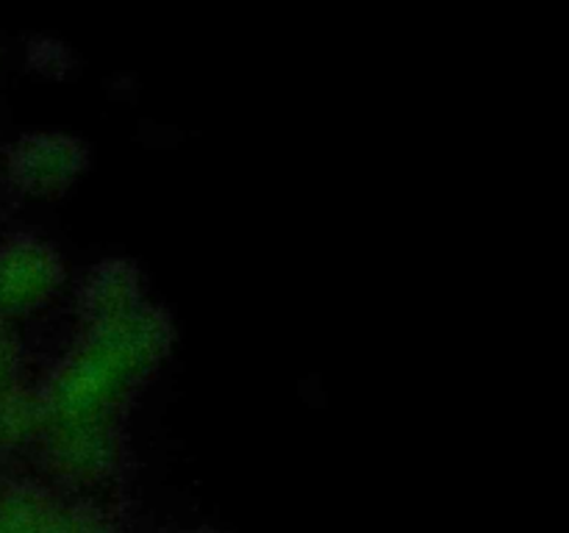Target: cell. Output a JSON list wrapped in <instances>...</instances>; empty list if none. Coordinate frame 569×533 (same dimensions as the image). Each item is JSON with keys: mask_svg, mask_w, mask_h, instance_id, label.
I'll use <instances>...</instances> for the list:
<instances>
[{"mask_svg": "<svg viewBox=\"0 0 569 533\" xmlns=\"http://www.w3.org/2000/svg\"><path fill=\"white\" fill-rule=\"evenodd\" d=\"M170 342V320L148 303L122 320L87 328L39 394L44 425L56 431L109 425L122 400L159 366Z\"/></svg>", "mask_w": 569, "mask_h": 533, "instance_id": "obj_1", "label": "cell"}, {"mask_svg": "<svg viewBox=\"0 0 569 533\" xmlns=\"http://www.w3.org/2000/svg\"><path fill=\"white\" fill-rule=\"evenodd\" d=\"M87 142L72 133H22L6 150V175L22 194H31V198H61L87 172Z\"/></svg>", "mask_w": 569, "mask_h": 533, "instance_id": "obj_2", "label": "cell"}, {"mask_svg": "<svg viewBox=\"0 0 569 533\" xmlns=\"http://www.w3.org/2000/svg\"><path fill=\"white\" fill-rule=\"evenodd\" d=\"M67 266L53 242L17 233L0 244V314L20 316L42 309L64 286Z\"/></svg>", "mask_w": 569, "mask_h": 533, "instance_id": "obj_3", "label": "cell"}, {"mask_svg": "<svg viewBox=\"0 0 569 533\" xmlns=\"http://www.w3.org/2000/svg\"><path fill=\"white\" fill-rule=\"evenodd\" d=\"M142 305V275L128 259L100 261L87 272L78 289V314L87 328L117 322Z\"/></svg>", "mask_w": 569, "mask_h": 533, "instance_id": "obj_4", "label": "cell"}, {"mask_svg": "<svg viewBox=\"0 0 569 533\" xmlns=\"http://www.w3.org/2000/svg\"><path fill=\"white\" fill-rule=\"evenodd\" d=\"M48 450L53 470L76 483L100 481L109 475L117 459V442L109 425L56 431L53 444Z\"/></svg>", "mask_w": 569, "mask_h": 533, "instance_id": "obj_5", "label": "cell"}, {"mask_svg": "<svg viewBox=\"0 0 569 533\" xmlns=\"http://www.w3.org/2000/svg\"><path fill=\"white\" fill-rule=\"evenodd\" d=\"M67 505L22 486L0 497V533H64Z\"/></svg>", "mask_w": 569, "mask_h": 533, "instance_id": "obj_6", "label": "cell"}, {"mask_svg": "<svg viewBox=\"0 0 569 533\" xmlns=\"http://www.w3.org/2000/svg\"><path fill=\"white\" fill-rule=\"evenodd\" d=\"M44 425L39 394L6 389L0 392V444H20Z\"/></svg>", "mask_w": 569, "mask_h": 533, "instance_id": "obj_7", "label": "cell"}, {"mask_svg": "<svg viewBox=\"0 0 569 533\" xmlns=\"http://www.w3.org/2000/svg\"><path fill=\"white\" fill-rule=\"evenodd\" d=\"M14 372H17V344L14 339L9 336V331L0 328V392L11 389Z\"/></svg>", "mask_w": 569, "mask_h": 533, "instance_id": "obj_8", "label": "cell"}, {"mask_svg": "<svg viewBox=\"0 0 569 533\" xmlns=\"http://www.w3.org/2000/svg\"><path fill=\"white\" fill-rule=\"evenodd\" d=\"M181 533H226V531H214V527H194V531H181Z\"/></svg>", "mask_w": 569, "mask_h": 533, "instance_id": "obj_9", "label": "cell"}]
</instances>
